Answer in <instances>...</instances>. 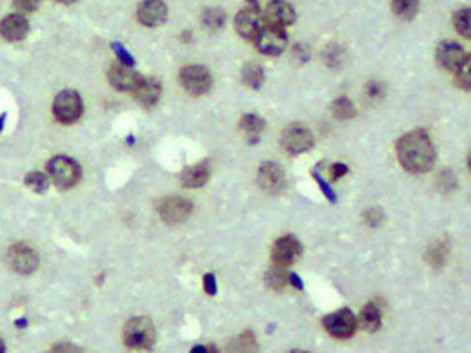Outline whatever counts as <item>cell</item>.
<instances>
[{"instance_id":"cell-1","label":"cell","mask_w":471,"mask_h":353,"mask_svg":"<svg viewBox=\"0 0 471 353\" xmlns=\"http://www.w3.org/2000/svg\"><path fill=\"white\" fill-rule=\"evenodd\" d=\"M396 154L403 168L412 173L429 172L436 158L433 142L422 129H413L397 140Z\"/></svg>"},{"instance_id":"cell-2","label":"cell","mask_w":471,"mask_h":353,"mask_svg":"<svg viewBox=\"0 0 471 353\" xmlns=\"http://www.w3.org/2000/svg\"><path fill=\"white\" fill-rule=\"evenodd\" d=\"M125 345L133 350H151L156 343V331L148 316H135L126 322L123 331Z\"/></svg>"},{"instance_id":"cell-3","label":"cell","mask_w":471,"mask_h":353,"mask_svg":"<svg viewBox=\"0 0 471 353\" xmlns=\"http://www.w3.org/2000/svg\"><path fill=\"white\" fill-rule=\"evenodd\" d=\"M263 28V15L259 4L256 0H246V6L237 12L235 16V30L240 37L256 39L259 30Z\"/></svg>"},{"instance_id":"cell-4","label":"cell","mask_w":471,"mask_h":353,"mask_svg":"<svg viewBox=\"0 0 471 353\" xmlns=\"http://www.w3.org/2000/svg\"><path fill=\"white\" fill-rule=\"evenodd\" d=\"M48 173L58 188H74L81 179V166L67 156H56L48 163Z\"/></svg>"},{"instance_id":"cell-5","label":"cell","mask_w":471,"mask_h":353,"mask_svg":"<svg viewBox=\"0 0 471 353\" xmlns=\"http://www.w3.org/2000/svg\"><path fill=\"white\" fill-rule=\"evenodd\" d=\"M323 325L328 331V334L333 336V338L349 339L356 332L357 320L349 308H342L339 311H333L324 316Z\"/></svg>"},{"instance_id":"cell-6","label":"cell","mask_w":471,"mask_h":353,"mask_svg":"<svg viewBox=\"0 0 471 353\" xmlns=\"http://www.w3.org/2000/svg\"><path fill=\"white\" fill-rule=\"evenodd\" d=\"M280 144L284 151L291 156H298L312 149L314 135L309 128L303 125H291L287 126L280 135Z\"/></svg>"},{"instance_id":"cell-7","label":"cell","mask_w":471,"mask_h":353,"mask_svg":"<svg viewBox=\"0 0 471 353\" xmlns=\"http://www.w3.org/2000/svg\"><path fill=\"white\" fill-rule=\"evenodd\" d=\"M53 112H55V118L65 125L78 121L83 114V100L79 93L72 91V89L58 93L53 103Z\"/></svg>"},{"instance_id":"cell-8","label":"cell","mask_w":471,"mask_h":353,"mask_svg":"<svg viewBox=\"0 0 471 353\" xmlns=\"http://www.w3.org/2000/svg\"><path fill=\"white\" fill-rule=\"evenodd\" d=\"M180 84L191 95H205L212 88V75L203 65H188L180 70Z\"/></svg>"},{"instance_id":"cell-9","label":"cell","mask_w":471,"mask_h":353,"mask_svg":"<svg viewBox=\"0 0 471 353\" xmlns=\"http://www.w3.org/2000/svg\"><path fill=\"white\" fill-rule=\"evenodd\" d=\"M256 48L266 56H279L287 46V35L284 28H277L272 25H263L256 35Z\"/></svg>"},{"instance_id":"cell-10","label":"cell","mask_w":471,"mask_h":353,"mask_svg":"<svg viewBox=\"0 0 471 353\" xmlns=\"http://www.w3.org/2000/svg\"><path fill=\"white\" fill-rule=\"evenodd\" d=\"M193 205L189 199L180 196H170L160 203V217L166 224H179L191 215Z\"/></svg>"},{"instance_id":"cell-11","label":"cell","mask_w":471,"mask_h":353,"mask_svg":"<svg viewBox=\"0 0 471 353\" xmlns=\"http://www.w3.org/2000/svg\"><path fill=\"white\" fill-rule=\"evenodd\" d=\"M436 62H438L442 69L457 72L470 62V56L466 55V51L457 42L445 41L436 48Z\"/></svg>"},{"instance_id":"cell-12","label":"cell","mask_w":471,"mask_h":353,"mask_svg":"<svg viewBox=\"0 0 471 353\" xmlns=\"http://www.w3.org/2000/svg\"><path fill=\"white\" fill-rule=\"evenodd\" d=\"M8 261L15 271L22 273V275H30L35 271L39 266V257L35 254L32 246L25 245V243H18L12 245L8 252Z\"/></svg>"},{"instance_id":"cell-13","label":"cell","mask_w":471,"mask_h":353,"mask_svg":"<svg viewBox=\"0 0 471 353\" xmlns=\"http://www.w3.org/2000/svg\"><path fill=\"white\" fill-rule=\"evenodd\" d=\"M302 254V243L295 236H282L273 243L272 261L279 268H287Z\"/></svg>"},{"instance_id":"cell-14","label":"cell","mask_w":471,"mask_h":353,"mask_svg":"<svg viewBox=\"0 0 471 353\" xmlns=\"http://www.w3.org/2000/svg\"><path fill=\"white\" fill-rule=\"evenodd\" d=\"M137 18L146 26H160L169 18V9L163 0H144L137 8Z\"/></svg>"},{"instance_id":"cell-15","label":"cell","mask_w":471,"mask_h":353,"mask_svg":"<svg viewBox=\"0 0 471 353\" xmlns=\"http://www.w3.org/2000/svg\"><path fill=\"white\" fill-rule=\"evenodd\" d=\"M263 19H266V23L277 28H284V26H289L295 23L296 12L293 9V6L286 0H272L268 6H266V11Z\"/></svg>"},{"instance_id":"cell-16","label":"cell","mask_w":471,"mask_h":353,"mask_svg":"<svg viewBox=\"0 0 471 353\" xmlns=\"http://www.w3.org/2000/svg\"><path fill=\"white\" fill-rule=\"evenodd\" d=\"M258 184L262 185L266 192L282 191L284 184H286L284 170L273 161L262 163V166H259L258 170Z\"/></svg>"},{"instance_id":"cell-17","label":"cell","mask_w":471,"mask_h":353,"mask_svg":"<svg viewBox=\"0 0 471 353\" xmlns=\"http://www.w3.org/2000/svg\"><path fill=\"white\" fill-rule=\"evenodd\" d=\"M140 78L142 75H139L132 66L126 65H114L109 70V81L119 91H133L139 84Z\"/></svg>"},{"instance_id":"cell-18","label":"cell","mask_w":471,"mask_h":353,"mask_svg":"<svg viewBox=\"0 0 471 353\" xmlns=\"http://www.w3.org/2000/svg\"><path fill=\"white\" fill-rule=\"evenodd\" d=\"M133 93H135L137 102L142 107H153L160 100V95H162V82L155 78H140Z\"/></svg>"},{"instance_id":"cell-19","label":"cell","mask_w":471,"mask_h":353,"mask_svg":"<svg viewBox=\"0 0 471 353\" xmlns=\"http://www.w3.org/2000/svg\"><path fill=\"white\" fill-rule=\"evenodd\" d=\"M28 33V21L22 15H9L0 23V35L8 41H23Z\"/></svg>"},{"instance_id":"cell-20","label":"cell","mask_w":471,"mask_h":353,"mask_svg":"<svg viewBox=\"0 0 471 353\" xmlns=\"http://www.w3.org/2000/svg\"><path fill=\"white\" fill-rule=\"evenodd\" d=\"M210 176L209 163H198L195 166H189L185 172L180 173V182L185 188H202L207 184Z\"/></svg>"},{"instance_id":"cell-21","label":"cell","mask_w":471,"mask_h":353,"mask_svg":"<svg viewBox=\"0 0 471 353\" xmlns=\"http://www.w3.org/2000/svg\"><path fill=\"white\" fill-rule=\"evenodd\" d=\"M361 325L370 332L379 331L380 325H382V313H380V308L377 302H368V305L363 308L361 311Z\"/></svg>"},{"instance_id":"cell-22","label":"cell","mask_w":471,"mask_h":353,"mask_svg":"<svg viewBox=\"0 0 471 353\" xmlns=\"http://www.w3.org/2000/svg\"><path fill=\"white\" fill-rule=\"evenodd\" d=\"M228 353H258V341L250 331H243L228 345Z\"/></svg>"},{"instance_id":"cell-23","label":"cell","mask_w":471,"mask_h":353,"mask_svg":"<svg viewBox=\"0 0 471 353\" xmlns=\"http://www.w3.org/2000/svg\"><path fill=\"white\" fill-rule=\"evenodd\" d=\"M242 82L250 89H259L262 88L263 81H265V72H263L262 65L258 63H246L242 66Z\"/></svg>"},{"instance_id":"cell-24","label":"cell","mask_w":471,"mask_h":353,"mask_svg":"<svg viewBox=\"0 0 471 353\" xmlns=\"http://www.w3.org/2000/svg\"><path fill=\"white\" fill-rule=\"evenodd\" d=\"M419 0H393V12L405 21H410L419 12Z\"/></svg>"},{"instance_id":"cell-25","label":"cell","mask_w":471,"mask_h":353,"mask_svg":"<svg viewBox=\"0 0 471 353\" xmlns=\"http://www.w3.org/2000/svg\"><path fill=\"white\" fill-rule=\"evenodd\" d=\"M240 126H242L243 133H246L249 138H258L262 135V132L265 129V121L263 118H259L258 114H246L240 119Z\"/></svg>"},{"instance_id":"cell-26","label":"cell","mask_w":471,"mask_h":353,"mask_svg":"<svg viewBox=\"0 0 471 353\" xmlns=\"http://www.w3.org/2000/svg\"><path fill=\"white\" fill-rule=\"evenodd\" d=\"M202 19L205 28H209L210 32H217V30H221L225 26L226 12L221 8H210L203 12Z\"/></svg>"},{"instance_id":"cell-27","label":"cell","mask_w":471,"mask_h":353,"mask_svg":"<svg viewBox=\"0 0 471 353\" xmlns=\"http://www.w3.org/2000/svg\"><path fill=\"white\" fill-rule=\"evenodd\" d=\"M265 282L270 289H273V291H280V289H284L289 284V273L286 271V268L275 266L272 271H268L265 275Z\"/></svg>"},{"instance_id":"cell-28","label":"cell","mask_w":471,"mask_h":353,"mask_svg":"<svg viewBox=\"0 0 471 353\" xmlns=\"http://www.w3.org/2000/svg\"><path fill=\"white\" fill-rule=\"evenodd\" d=\"M447 255H449V245L445 242H436L427 251V259H429V262L434 268H440V266L445 264Z\"/></svg>"},{"instance_id":"cell-29","label":"cell","mask_w":471,"mask_h":353,"mask_svg":"<svg viewBox=\"0 0 471 353\" xmlns=\"http://www.w3.org/2000/svg\"><path fill=\"white\" fill-rule=\"evenodd\" d=\"M454 26H456L457 32L463 35V37L470 39L471 37V9L463 8L456 12L454 16Z\"/></svg>"},{"instance_id":"cell-30","label":"cell","mask_w":471,"mask_h":353,"mask_svg":"<svg viewBox=\"0 0 471 353\" xmlns=\"http://www.w3.org/2000/svg\"><path fill=\"white\" fill-rule=\"evenodd\" d=\"M333 116H335L336 119H342V121L352 119L354 116H356L354 103L350 102L349 98H345V96H342V98H339L333 103Z\"/></svg>"},{"instance_id":"cell-31","label":"cell","mask_w":471,"mask_h":353,"mask_svg":"<svg viewBox=\"0 0 471 353\" xmlns=\"http://www.w3.org/2000/svg\"><path fill=\"white\" fill-rule=\"evenodd\" d=\"M25 184L28 185L32 191L44 192V191H48L49 181H48V176H46L44 173L33 172V173H28V175L25 176Z\"/></svg>"},{"instance_id":"cell-32","label":"cell","mask_w":471,"mask_h":353,"mask_svg":"<svg viewBox=\"0 0 471 353\" xmlns=\"http://www.w3.org/2000/svg\"><path fill=\"white\" fill-rule=\"evenodd\" d=\"M324 62L328 63L329 66H339L343 62V49L340 46L332 44L324 49Z\"/></svg>"},{"instance_id":"cell-33","label":"cell","mask_w":471,"mask_h":353,"mask_svg":"<svg viewBox=\"0 0 471 353\" xmlns=\"http://www.w3.org/2000/svg\"><path fill=\"white\" fill-rule=\"evenodd\" d=\"M112 49H114V53L118 55L121 65H126V66L135 65V60H133V56L130 55L128 51H126V48L121 44V42H112Z\"/></svg>"},{"instance_id":"cell-34","label":"cell","mask_w":471,"mask_h":353,"mask_svg":"<svg viewBox=\"0 0 471 353\" xmlns=\"http://www.w3.org/2000/svg\"><path fill=\"white\" fill-rule=\"evenodd\" d=\"M312 176L317 181V184L320 185V189H323V192H324V196L329 199L332 203H335L336 201V196H335V192L332 191V188H329L326 182H324V179H323V175L319 173V168H314L312 170Z\"/></svg>"},{"instance_id":"cell-35","label":"cell","mask_w":471,"mask_h":353,"mask_svg":"<svg viewBox=\"0 0 471 353\" xmlns=\"http://www.w3.org/2000/svg\"><path fill=\"white\" fill-rule=\"evenodd\" d=\"M457 74V78H456V81H457V84L461 86V88L464 89V91H470V88H471V84H470V62L466 63V65L463 66L461 70H457L456 72Z\"/></svg>"},{"instance_id":"cell-36","label":"cell","mask_w":471,"mask_h":353,"mask_svg":"<svg viewBox=\"0 0 471 353\" xmlns=\"http://www.w3.org/2000/svg\"><path fill=\"white\" fill-rule=\"evenodd\" d=\"M365 221L366 224L372 226V228H377V226L382 224V212L379 208H372L368 210L365 214Z\"/></svg>"},{"instance_id":"cell-37","label":"cell","mask_w":471,"mask_h":353,"mask_svg":"<svg viewBox=\"0 0 471 353\" xmlns=\"http://www.w3.org/2000/svg\"><path fill=\"white\" fill-rule=\"evenodd\" d=\"M48 353H81V350L72 343H58Z\"/></svg>"},{"instance_id":"cell-38","label":"cell","mask_w":471,"mask_h":353,"mask_svg":"<svg viewBox=\"0 0 471 353\" xmlns=\"http://www.w3.org/2000/svg\"><path fill=\"white\" fill-rule=\"evenodd\" d=\"M41 0H15V6L23 12H32L39 8Z\"/></svg>"},{"instance_id":"cell-39","label":"cell","mask_w":471,"mask_h":353,"mask_svg":"<svg viewBox=\"0 0 471 353\" xmlns=\"http://www.w3.org/2000/svg\"><path fill=\"white\" fill-rule=\"evenodd\" d=\"M203 289H205V292L209 296H214L217 292L216 276H214L212 273H207V275L203 276Z\"/></svg>"},{"instance_id":"cell-40","label":"cell","mask_w":471,"mask_h":353,"mask_svg":"<svg viewBox=\"0 0 471 353\" xmlns=\"http://www.w3.org/2000/svg\"><path fill=\"white\" fill-rule=\"evenodd\" d=\"M347 172H349V168H347L345 163H335V165L329 168V176H332V181H336V179L345 175Z\"/></svg>"},{"instance_id":"cell-41","label":"cell","mask_w":471,"mask_h":353,"mask_svg":"<svg viewBox=\"0 0 471 353\" xmlns=\"http://www.w3.org/2000/svg\"><path fill=\"white\" fill-rule=\"evenodd\" d=\"M189 353H217L216 346H207V345H195L191 348V352Z\"/></svg>"},{"instance_id":"cell-42","label":"cell","mask_w":471,"mask_h":353,"mask_svg":"<svg viewBox=\"0 0 471 353\" xmlns=\"http://www.w3.org/2000/svg\"><path fill=\"white\" fill-rule=\"evenodd\" d=\"M384 88L379 84V82H370L368 84V95L370 96H382Z\"/></svg>"},{"instance_id":"cell-43","label":"cell","mask_w":471,"mask_h":353,"mask_svg":"<svg viewBox=\"0 0 471 353\" xmlns=\"http://www.w3.org/2000/svg\"><path fill=\"white\" fill-rule=\"evenodd\" d=\"M289 284H291L293 287H296V289H303L302 278H300L298 275H295V273H289Z\"/></svg>"},{"instance_id":"cell-44","label":"cell","mask_w":471,"mask_h":353,"mask_svg":"<svg viewBox=\"0 0 471 353\" xmlns=\"http://www.w3.org/2000/svg\"><path fill=\"white\" fill-rule=\"evenodd\" d=\"M16 327H26V320L25 318H22V320H16Z\"/></svg>"},{"instance_id":"cell-45","label":"cell","mask_w":471,"mask_h":353,"mask_svg":"<svg viewBox=\"0 0 471 353\" xmlns=\"http://www.w3.org/2000/svg\"><path fill=\"white\" fill-rule=\"evenodd\" d=\"M4 123H6V116H0V132H2V128H4Z\"/></svg>"},{"instance_id":"cell-46","label":"cell","mask_w":471,"mask_h":353,"mask_svg":"<svg viewBox=\"0 0 471 353\" xmlns=\"http://www.w3.org/2000/svg\"><path fill=\"white\" fill-rule=\"evenodd\" d=\"M0 353H6V345L2 343V339H0Z\"/></svg>"},{"instance_id":"cell-47","label":"cell","mask_w":471,"mask_h":353,"mask_svg":"<svg viewBox=\"0 0 471 353\" xmlns=\"http://www.w3.org/2000/svg\"><path fill=\"white\" fill-rule=\"evenodd\" d=\"M56 2H62V4H72L76 0H56Z\"/></svg>"},{"instance_id":"cell-48","label":"cell","mask_w":471,"mask_h":353,"mask_svg":"<svg viewBox=\"0 0 471 353\" xmlns=\"http://www.w3.org/2000/svg\"><path fill=\"white\" fill-rule=\"evenodd\" d=\"M291 353H309V352H303V350H293Z\"/></svg>"}]
</instances>
